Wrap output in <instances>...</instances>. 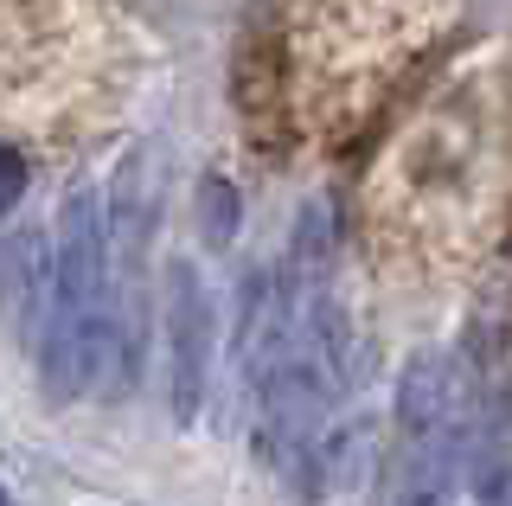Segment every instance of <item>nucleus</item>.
Here are the masks:
<instances>
[{"mask_svg": "<svg viewBox=\"0 0 512 506\" xmlns=\"http://www.w3.org/2000/svg\"><path fill=\"white\" fill-rule=\"evenodd\" d=\"M160 334H167V404L173 423H199L205 391H212V353H218V308L205 295L199 263H167V302H160Z\"/></svg>", "mask_w": 512, "mask_h": 506, "instance_id": "nucleus-3", "label": "nucleus"}, {"mask_svg": "<svg viewBox=\"0 0 512 506\" xmlns=\"http://www.w3.org/2000/svg\"><path fill=\"white\" fill-rule=\"evenodd\" d=\"M461 417V372L448 353H416L404 378H397V430L410 436H429L442 430V423Z\"/></svg>", "mask_w": 512, "mask_h": 506, "instance_id": "nucleus-6", "label": "nucleus"}, {"mask_svg": "<svg viewBox=\"0 0 512 506\" xmlns=\"http://www.w3.org/2000/svg\"><path fill=\"white\" fill-rule=\"evenodd\" d=\"M103 231L109 250L122 263V289H128V314H122V385H135L141 372V270L154 257V231H160V148L154 141H135L122 154L116 180H109V205H103Z\"/></svg>", "mask_w": 512, "mask_h": 506, "instance_id": "nucleus-2", "label": "nucleus"}, {"mask_svg": "<svg viewBox=\"0 0 512 506\" xmlns=\"http://www.w3.org/2000/svg\"><path fill=\"white\" fill-rule=\"evenodd\" d=\"M0 506H13V500H7V487H0Z\"/></svg>", "mask_w": 512, "mask_h": 506, "instance_id": "nucleus-9", "label": "nucleus"}, {"mask_svg": "<svg viewBox=\"0 0 512 506\" xmlns=\"http://www.w3.org/2000/svg\"><path fill=\"white\" fill-rule=\"evenodd\" d=\"M468 430L474 423L455 417L429 436H410L391 506H455V487H461V474H468Z\"/></svg>", "mask_w": 512, "mask_h": 506, "instance_id": "nucleus-4", "label": "nucleus"}, {"mask_svg": "<svg viewBox=\"0 0 512 506\" xmlns=\"http://www.w3.org/2000/svg\"><path fill=\"white\" fill-rule=\"evenodd\" d=\"M199 231H205L212 250H224L237 237V186L224 180V173H205L199 180Z\"/></svg>", "mask_w": 512, "mask_h": 506, "instance_id": "nucleus-7", "label": "nucleus"}, {"mask_svg": "<svg viewBox=\"0 0 512 506\" xmlns=\"http://www.w3.org/2000/svg\"><path fill=\"white\" fill-rule=\"evenodd\" d=\"M20 193H26V161L7 148V141H0V218L20 205Z\"/></svg>", "mask_w": 512, "mask_h": 506, "instance_id": "nucleus-8", "label": "nucleus"}, {"mask_svg": "<svg viewBox=\"0 0 512 506\" xmlns=\"http://www.w3.org/2000/svg\"><path fill=\"white\" fill-rule=\"evenodd\" d=\"M39 378L52 398H84L96 378L116 372V276H109L103 199L77 186L58 205L52 237V302L39 321Z\"/></svg>", "mask_w": 512, "mask_h": 506, "instance_id": "nucleus-1", "label": "nucleus"}, {"mask_svg": "<svg viewBox=\"0 0 512 506\" xmlns=\"http://www.w3.org/2000/svg\"><path fill=\"white\" fill-rule=\"evenodd\" d=\"M45 302H52V237L20 225L0 244V321L32 346L45 321Z\"/></svg>", "mask_w": 512, "mask_h": 506, "instance_id": "nucleus-5", "label": "nucleus"}]
</instances>
